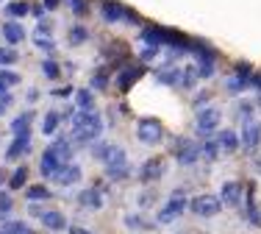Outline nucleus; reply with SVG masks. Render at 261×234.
Wrapping results in <instances>:
<instances>
[{
    "label": "nucleus",
    "instance_id": "9",
    "mask_svg": "<svg viewBox=\"0 0 261 234\" xmlns=\"http://www.w3.org/2000/svg\"><path fill=\"white\" fill-rule=\"evenodd\" d=\"M6 34L11 42H17V39H22V28H17V25H6Z\"/></svg>",
    "mask_w": 261,
    "mask_h": 234
},
{
    "label": "nucleus",
    "instance_id": "13",
    "mask_svg": "<svg viewBox=\"0 0 261 234\" xmlns=\"http://www.w3.org/2000/svg\"><path fill=\"white\" fill-rule=\"evenodd\" d=\"M0 62H3V64H8V62H14V56H11L8 50H0Z\"/></svg>",
    "mask_w": 261,
    "mask_h": 234
},
{
    "label": "nucleus",
    "instance_id": "7",
    "mask_svg": "<svg viewBox=\"0 0 261 234\" xmlns=\"http://www.w3.org/2000/svg\"><path fill=\"white\" fill-rule=\"evenodd\" d=\"M222 201H225V204H236V201H239V187L236 184H225L222 187Z\"/></svg>",
    "mask_w": 261,
    "mask_h": 234
},
{
    "label": "nucleus",
    "instance_id": "4",
    "mask_svg": "<svg viewBox=\"0 0 261 234\" xmlns=\"http://www.w3.org/2000/svg\"><path fill=\"white\" fill-rule=\"evenodd\" d=\"M78 201H81L84 206H89V209H98L100 206V192L98 190H86V192H81V198Z\"/></svg>",
    "mask_w": 261,
    "mask_h": 234
},
{
    "label": "nucleus",
    "instance_id": "2",
    "mask_svg": "<svg viewBox=\"0 0 261 234\" xmlns=\"http://www.w3.org/2000/svg\"><path fill=\"white\" fill-rule=\"evenodd\" d=\"M184 206H186V201L181 198V195H178V198H172V201H169V204L161 209V212H158V220H161V223H169V220H175L178 215L184 212Z\"/></svg>",
    "mask_w": 261,
    "mask_h": 234
},
{
    "label": "nucleus",
    "instance_id": "8",
    "mask_svg": "<svg viewBox=\"0 0 261 234\" xmlns=\"http://www.w3.org/2000/svg\"><path fill=\"white\" fill-rule=\"evenodd\" d=\"M28 198L31 201H39V198H50V192H48V187H31V190H28Z\"/></svg>",
    "mask_w": 261,
    "mask_h": 234
},
{
    "label": "nucleus",
    "instance_id": "14",
    "mask_svg": "<svg viewBox=\"0 0 261 234\" xmlns=\"http://www.w3.org/2000/svg\"><path fill=\"white\" fill-rule=\"evenodd\" d=\"M70 234H89V232H84V229H78V226H75V229H70Z\"/></svg>",
    "mask_w": 261,
    "mask_h": 234
},
{
    "label": "nucleus",
    "instance_id": "1",
    "mask_svg": "<svg viewBox=\"0 0 261 234\" xmlns=\"http://www.w3.org/2000/svg\"><path fill=\"white\" fill-rule=\"evenodd\" d=\"M192 212L200 215V218H214L219 212V198L217 195H198L192 201Z\"/></svg>",
    "mask_w": 261,
    "mask_h": 234
},
{
    "label": "nucleus",
    "instance_id": "11",
    "mask_svg": "<svg viewBox=\"0 0 261 234\" xmlns=\"http://www.w3.org/2000/svg\"><path fill=\"white\" fill-rule=\"evenodd\" d=\"M125 223H128V226H134V229L145 226V220H142V218H136V215H134V218H131V215H128V218H125Z\"/></svg>",
    "mask_w": 261,
    "mask_h": 234
},
{
    "label": "nucleus",
    "instance_id": "15",
    "mask_svg": "<svg viewBox=\"0 0 261 234\" xmlns=\"http://www.w3.org/2000/svg\"><path fill=\"white\" fill-rule=\"evenodd\" d=\"M0 234H3V232H0Z\"/></svg>",
    "mask_w": 261,
    "mask_h": 234
},
{
    "label": "nucleus",
    "instance_id": "5",
    "mask_svg": "<svg viewBox=\"0 0 261 234\" xmlns=\"http://www.w3.org/2000/svg\"><path fill=\"white\" fill-rule=\"evenodd\" d=\"M158 176H161V162H158V159H153V162L145 164V173H142V178H145V181H150V178H158Z\"/></svg>",
    "mask_w": 261,
    "mask_h": 234
},
{
    "label": "nucleus",
    "instance_id": "10",
    "mask_svg": "<svg viewBox=\"0 0 261 234\" xmlns=\"http://www.w3.org/2000/svg\"><path fill=\"white\" fill-rule=\"evenodd\" d=\"M22 184H25V170L20 167V170H17L14 176H11V187H22Z\"/></svg>",
    "mask_w": 261,
    "mask_h": 234
},
{
    "label": "nucleus",
    "instance_id": "3",
    "mask_svg": "<svg viewBox=\"0 0 261 234\" xmlns=\"http://www.w3.org/2000/svg\"><path fill=\"white\" fill-rule=\"evenodd\" d=\"M39 218H42V223L50 229V232H61V229L67 226L64 215H58V212H45V215H39Z\"/></svg>",
    "mask_w": 261,
    "mask_h": 234
},
{
    "label": "nucleus",
    "instance_id": "12",
    "mask_svg": "<svg viewBox=\"0 0 261 234\" xmlns=\"http://www.w3.org/2000/svg\"><path fill=\"white\" fill-rule=\"evenodd\" d=\"M22 11H25V6H22V3H14V6H8V14H11V17L22 14Z\"/></svg>",
    "mask_w": 261,
    "mask_h": 234
},
{
    "label": "nucleus",
    "instance_id": "6",
    "mask_svg": "<svg viewBox=\"0 0 261 234\" xmlns=\"http://www.w3.org/2000/svg\"><path fill=\"white\" fill-rule=\"evenodd\" d=\"M3 234H34V232H31L25 223H20V220H11V223L3 226Z\"/></svg>",
    "mask_w": 261,
    "mask_h": 234
}]
</instances>
